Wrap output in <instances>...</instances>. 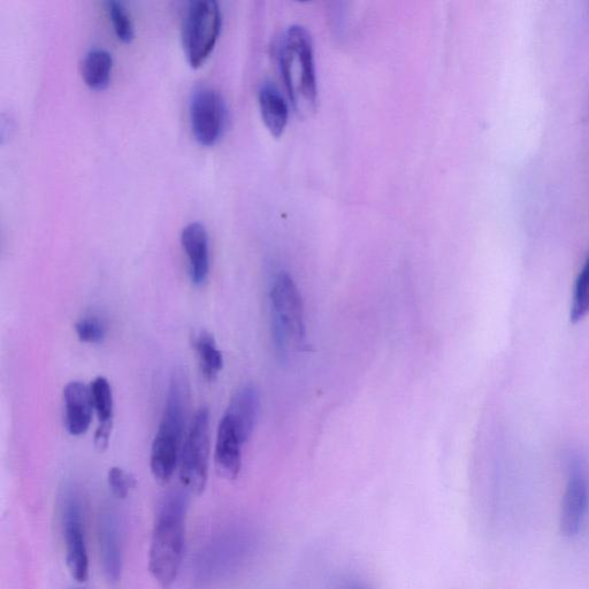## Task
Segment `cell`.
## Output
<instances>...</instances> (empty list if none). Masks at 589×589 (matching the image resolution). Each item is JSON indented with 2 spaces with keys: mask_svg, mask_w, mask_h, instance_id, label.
Here are the masks:
<instances>
[{
  "mask_svg": "<svg viewBox=\"0 0 589 589\" xmlns=\"http://www.w3.org/2000/svg\"><path fill=\"white\" fill-rule=\"evenodd\" d=\"M188 493H168L158 508L149 549V571L163 589L179 576L185 554Z\"/></svg>",
  "mask_w": 589,
  "mask_h": 589,
  "instance_id": "cell-1",
  "label": "cell"
},
{
  "mask_svg": "<svg viewBox=\"0 0 589 589\" xmlns=\"http://www.w3.org/2000/svg\"><path fill=\"white\" fill-rule=\"evenodd\" d=\"M190 388L185 372L177 370L168 385L165 407L158 432L152 442L150 469L157 483H170L178 469L186 439Z\"/></svg>",
  "mask_w": 589,
  "mask_h": 589,
  "instance_id": "cell-2",
  "label": "cell"
},
{
  "mask_svg": "<svg viewBox=\"0 0 589 589\" xmlns=\"http://www.w3.org/2000/svg\"><path fill=\"white\" fill-rule=\"evenodd\" d=\"M279 65L287 94L298 116L315 112L318 84L311 36L302 26H292L279 44Z\"/></svg>",
  "mask_w": 589,
  "mask_h": 589,
  "instance_id": "cell-3",
  "label": "cell"
},
{
  "mask_svg": "<svg viewBox=\"0 0 589 589\" xmlns=\"http://www.w3.org/2000/svg\"><path fill=\"white\" fill-rule=\"evenodd\" d=\"M271 325L274 347L286 357L301 351L307 341L300 290L286 272L275 277L271 293Z\"/></svg>",
  "mask_w": 589,
  "mask_h": 589,
  "instance_id": "cell-4",
  "label": "cell"
},
{
  "mask_svg": "<svg viewBox=\"0 0 589 589\" xmlns=\"http://www.w3.org/2000/svg\"><path fill=\"white\" fill-rule=\"evenodd\" d=\"M210 411L201 408L191 419L179 460L180 481L188 494L201 495L208 485L210 469Z\"/></svg>",
  "mask_w": 589,
  "mask_h": 589,
  "instance_id": "cell-5",
  "label": "cell"
},
{
  "mask_svg": "<svg viewBox=\"0 0 589 589\" xmlns=\"http://www.w3.org/2000/svg\"><path fill=\"white\" fill-rule=\"evenodd\" d=\"M221 12L214 0H196L188 6L182 26V47L189 65L201 67L211 55L220 34Z\"/></svg>",
  "mask_w": 589,
  "mask_h": 589,
  "instance_id": "cell-6",
  "label": "cell"
},
{
  "mask_svg": "<svg viewBox=\"0 0 589 589\" xmlns=\"http://www.w3.org/2000/svg\"><path fill=\"white\" fill-rule=\"evenodd\" d=\"M60 519L68 571L75 581L86 583L89 578V555L82 502L72 486H66L60 494Z\"/></svg>",
  "mask_w": 589,
  "mask_h": 589,
  "instance_id": "cell-7",
  "label": "cell"
},
{
  "mask_svg": "<svg viewBox=\"0 0 589 589\" xmlns=\"http://www.w3.org/2000/svg\"><path fill=\"white\" fill-rule=\"evenodd\" d=\"M189 117L196 141L204 147H212L221 139L227 126L224 97L213 88H197L190 98Z\"/></svg>",
  "mask_w": 589,
  "mask_h": 589,
  "instance_id": "cell-8",
  "label": "cell"
},
{
  "mask_svg": "<svg viewBox=\"0 0 589 589\" xmlns=\"http://www.w3.org/2000/svg\"><path fill=\"white\" fill-rule=\"evenodd\" d=\"M568 484L562 502L561 531L566 537H576L583 530L589 511V480L585 464L577 456L566 462Z\"/></svg>",
  "mask_w": 589,
  "mask_h": 589,
  "instance_id": "cell-9",
  "label": "cell"
},
{
  "mask_svg": "<svg viewBox=\"0 0 589 589\" xmlns=\"http://www.w3.org/2000/svg\"><path fill=\"white\" fill-rule=\"evenodd\" d=\"M99 552L104 576L110 587L119 589L122 579V541L117 512L104 508L98 524Z\"/></svg>",
  "mask_w": 589,
  "mask_h": 589,
  "instance_id": "cell-10",
  "label": "cell"
},
{
  "mask_svg": "<svg viewBox=\"0 0 589 589\" xmlns=\"http://www.w3.org/2000/svg\"><path fill=\"white\" fill-rule=\"evenodd\" d=\"M231 417L224 413L221 418L214 451V463L221 476L234 480L242 468V449L246 445Z\"/></svg>",
  "mask_w": 589,
  "mask_h": 589,
  "instance_id": "cell-11",
  "label": "cell"
},
{
  "mask_svg": "<svg viewBox=\"0 0 589 589\" xmlns=\"http://www.w3.org/2000/svg\"><path fill=\"white\" fill-rule=\"evenodd\" d=\"M181 244L185 250L190 280L196 287H202L210 275L209 234L201 223H191L183 228Z\"/></svg>",
  "mask_w": 589,
  "mask_h": 589,
  "instance_id": "cell-12",
  "label": "cell"
},
{
  "mask_svg": "<svg viewBox=\"0 0 589 589\" xmlns=\"http://www.w3.org/2000/svg\"><path fill=\"white\" fill-rule=\"evenodd\" d=\"M64 424L68 434L81 436L89 430L93 419L94 401L90 386L72 381L64 389Z\"/></svg>",
  "mask_w": 589,
  "mask_h": 589,
  "instance_id": "cell-13",
  "label": "cell"
},
{
  "mask_svg": "<svg viewBox=\"0 0 589 589\" xmlns=\"http://www.w3.org/2000/svg\"><path fill=\"white\" fill-rule=\"evenodd\" d=\"M93 395L94 409L98 418V428L95 434V447L103 453L109 447L113 430V393L109 380L98 377L90 385Z\"/></svg>",
  "mask_w": 589,
  "mask_h": 589,
  "instance_id": "cell-14",
  "label": "cell"
},
{
  "mask_svg": "<svg viewBox=\"0 0 589 589\" xmlns=\"http://www.w3.org/2000/svg\"><path fill=\"white\" fill-rule=\"evenodd\" d=\"M259 412V394L254 386L242 387L231 402H229L226 415L231 417L237 430L248 442L254 433Z\"/></svg>",
  "mask_w": 589,
  "mask_h": 589,
  "instance_id": "cell-15",
  "label": "cell"
},
{
  "mask_svg": "<svg viewBox=\"0 0 589 589\" xmlns=\"http://www.w3.org/2000/svg\"><path fill=\"white\" fill-rule=\"evenodd\" d=\"M258 101L266 128L274 137H280L285 133L289 119V109L285 98L273 84L264 83L259 89Z\"/></svg>",
  "mask_w": 589,
  "mask_h": 589,
  "instance_id": "cell-16",
  "label": "cell"
},
{
  "mask_svg": "<svg viewBox=\"0 0 589 589\" xmlns=\"http://www.w3.org/2000/svg\"><path fill=\"white\" fill-rule=\"evenodd\" d=\"M113 58L104 49L90 50L82 61V78L90 89L101 91L109 87Z\"/></svg>",
  "mask_w": 589,
  "mask_h": 589,
  "instance_id": "cell-17",
  "label": "cell"
},
{
  "mask_svg": "<svg viewBox=\"0 0 589 589\" xmlns=\"http://www.w3.org/2000/svg\"><path fill=\"white\" fill-rule=\"evenodd\" d=\"M193 346L204 379L216 381L224 369V357L218 349L216 339L209 332L201 331L194 336Z\"/></svg>",
  "mask_w": 589,
  "mask_h": 589,
  "instance_id": "cell-18",
  "label": "cell"
},
{
  "mask_svg": "<svg viewBox=\"0 0 589 589\" xmlns=\"http://www.w3.org/2000/svg\"><path fill=\"white\" fill-rule=\"evenodd\" d=\"M587 316H589V256L578 275L570 313L573 323H579Z\"/></svg>",
  "mask_w": 589,
  "mask_h": 589,
  "instance_id": "cell-19",
  "label": "cell"
},
{
  "mask_svg": "<svg viewBox=\"0 0 589 589\" xmlns=\"http://www.w3.org/2000/svg\"><path fill=\"white\" fill-rule=\"evenodd\" d=\"M107 13L113 25L114 32H116L119 40L125 43H130L134 40L135 29L132 17L127 10L124 3L111 0L106 3Z\"/></svg>",
  "mask_w": 589,
  "mask_h": 589,
  "instance_id": "cell-20",
  "label": "cell"
},
{
  "mask_svg": "<svg viewBox=\"0 0 589 589\" xmlns=\"http://www.w3.org/2000/svg\"><path fill=\"white\" fill-rule=\"evenodd\" d=\"M75 332L81 342L99 344L106 338L107 328L103 319L97 316H88L76 323Z\"/></svg>",
  "mask_w": 589,
  "mask_h": 589,
  "instance_id": "cell-21",
  "label": "cell"
},
{
  "mask_svg": "<svg viewBox=\"0 0 589 589\" xmlns=\"http://www.w3.org/2000/svg\"><path fill=\"white\" fill-rule=\"evenodd\" d=\"M107 483H109L110 491L118 500L127 499L130 489L136 485V480L132 474L127 473L120 468H112L107 474Z\"/></svg>",
  "mask_w": 589,
  "mask_h": 589,
  "instance_id": "cell-22",
  "label": "cell"
},
{
  "mask_svg": "<svg viewBox=\"0 0 589 589\" xmlns=\"http://www.w3.org/2000/svg\"><path fill=\"white\" fill-rule=\"evenodd\" d=\"M347 589H371V588L366 587L365 585L355 584V585H351Z\"/></svg>",
  "mask_w": 589,
  "mask_h": 589,
  "instance_id": "cell-23",
  "label": "cell"
}]
</instances>
